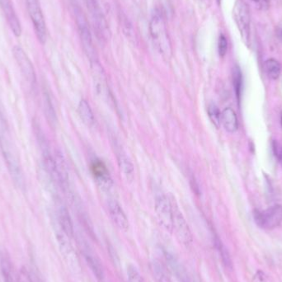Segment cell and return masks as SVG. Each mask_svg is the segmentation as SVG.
I'll use <instances>...</instances> for the list:
<instances>
[{"instance_id":"1","label":"cell","mask_w":282,"mask_h":282,"mask_svg":"<svg viewBox=\"0 0 282 282\" xmlns=\"http://www.w3.org/2000/svg\"><path fill=\"white\" fill-rule=\"evenodd\" d=\"M0 150L15 186L18 188L24 187V176L20 157L11 134L3 119H0Z\"/></svg>"},{"instance_id":"2","label":"cell","mask_w":282,"mask_h":282,"mask_svg":"<svg viewBox=\"0 0 282 282\" xmlns=\"http://www.w3.org/2000/svg\"><path fill=\"white\" fill-rule=\"evenodd\" d=\"M150 32L153 43L159 54L166 61L170 60L172 55V43L162 12L157 10L153 14L150 23Z\"/></svg>"},{"instance_id":"3","label":"cell","mask_w":282,"mask_h":282,"mask_svg":"<svg viewBox=\"0 0 282 282\" xmlns=\"http://www.w3.org/2000/svg\"><path fill=\"white\" fill-rule=\"evenodd\" d=\"M12 52L17 65L20 70L23 82L26 83V87L31 92L33 91L36 86V75L31 60L27 53L24 52V50L19 45H15L12 50Z\"/></svg>"},{"instance_id":"4","label":"cell","mask_w":282,"mask_h":282,"mask_svg":"<svg viewBox=\"0 0 282 282\" xmlns=\"http://www.w3.org/2000/svg\"><path fill=\"white\" fill-rule=\"evenodd\" d=\"M233 18L240 31L243 42L251 45V19L249 6L244 0H236L233 9Z\"/></svg>"},{"instance_id":"5","label":"cell","mask_w":282,"mask_h":282,"mask_svg":"<svg viewBox=\"0 0 282 282\" xmlns=\"http://www.w3.org/2000/svg\"><path fill=\"white\" fill-rule=\"evenodd\" d=\"M74 13L76 18V23L78 25V33L80 36L81 41L83 45V50L90 61H96V50L94 47L92 41V35L90 31L89 26L87 23V18L83 14V11L78 6L74 7Z\"/></svg>"},{"instance_id":"6","label":"cell","mask_w":282,"mask_h":282,"mask_svg":"<svg viewBox=\"0 0 282 282\" xmlns=\"http://www.w3.org/2000/svg\"><path fill=\"white\" fill-rule=\"evenodd\" d=\"M253 219L260 228L273 229L282 223V206L274 205L264 211H255Z\"/></svg>"},{"instance_id":"7","label":"cell","mask_w":282,"mask_h":282,"mask_svg":"<svg viewBox=\"0 0 282 282\" xmlns=\"http://www.w3.org/2000/svg\"><path fill=\"white\" fill-rule=\"evenodd\" d=\"M27 11L33 24L36 37L41 44L47 39V27L39 0H26Z\"/></svg>"},{"instance_id":"8","label":"cell","mask_w":282,"mask_h":282,"mask_svg":"<svg viewBox=\"0 0 282 282\" xmlns=\"http://www.w3.org/2000/svg\"><path fill=\"white\" fill-rule=\"evenodd\" d=\"M87 10L92 18L94 30L99 40L105 41L110 37V30L105 17L97 0H85Z\"/></svg>"},{"instance_id":"9","label":"cell","mask_w":282,"mask_h":282,"mask_svg":"<svg viewBox=\"0 0 282 282\" xmlns=\"http://www.w3.org/2000/svg\"><path fill=\"white\" fill-rule=\"evenodd\" d=\"M155 212L163 228L172 232L173 208L172 202L167 196L161 195L157 197L155 200Z\"/></svg>"},{"instance_id":"10","label":"cell","mask_w":282,"mask_h":282,"mask_svg":"<svg viewBox=\"0 0 282 282\" xmlns=\"http://www.w3.org/2000/svg\"><path fill=\"white\" fill-rule=\"evenodd\" d=\"M56 235L61 253L68 262V264L70 265V267L74 271L76 270L78 271L79 270L80 265H79L76 252L74 250V247L70 241L71 239L68 235L65 234L59 227L56 228Z\"/></svg>"},{"instance_id":"11","label":"cell","mask_w":282,"mask_h":282,"mask_svg":"<svg viewBox=\"0 0 282 282\" xmlns=\"http://www.w3.org/2000/svg\"><path fill=\"white\" fill-rule=\"evenodd\" d=\"M173 208V219H172V231H174L177 240L185 246L193 243V235L187 222L181 214L177 206H172Z\"/></svg>"},{"instance_id":"12","label":"cell","mask_w":282,"mask_h":282,"mask_svg":"<svg viewBox=\"0 0 282 282\" xmlns=\"http://www.w3.org/2000/svg\"><path fill=\"white\" fill-rule=\"evenodd\" d=\"M90 65H91L94 89L96 90L97 93L99 94V96L107 98L108 96L109 89H108V81L103 66L98 60L90 61Z\"/></svg>"},{"instance_id":"13","label":"cell","mask_w":282,"mask_h":282,"mask_svg":"<svg viewBox=\"0 0 282 282\" xmlns=\"http://www.w3.org/2000/svg\"><path fill=\"white\" fill-rule=\"evenodd\" d=\"M0 8L2 9L3 14L12 32L14 34V36L19 37L22 35L23 29L11 0H0Z\"/></svg>"},{"instance_id":"14","label":"cell","mask_w":282,"mask_h":282,"mask_svg":"<svg viewBox=\"0 0 282 282\" xmlns=\"http://www.w3.org/2000/svg\"><path fill=\"white\" fill-rule=\"evenodd\" d=\"M91 168L98 186L106 193L112 190L113 187V181L107 167L102 162L96 160L92 162Z\"/></svg>"},{"instance_id":"15","label":"cell","mask_w":282,"mask_h":282,"mask_svg":"<svg viewBox=\"0 0 282 282\" xmlns=\"http://www.w3.org/2000/svg\"><path fill=\"white\" fill-rule=\"evenodd\" d=\"M108 212L112 221L121 230H127L129 221L123 209L117 200L110 199L108 203Z\"/></svg>"},{"instance_id":"16","label":"cell","mask_w":282,"mask_h":282,"mask_svg":"<svg viewBox=\"0 0 282 282\" xmlns=\"http://www.w3.org/2000/svg\"><path fill=\"white\" fill-rule=\"evenodd\" d=\"M0 271L4 282H21L20 276L16 272L11 259L5 252H0Z\"/></svg>"},{"instance_id":"17","label":"cell","mask_w":282,"mask_h":282,"mask_svg":"<svg viewBox=\"0 0 282 282\" xmlns=\"http://www.w3.org/2000/svg\"><path fill=\"white\" fill-rule=\"evenodd\" d=\"M83 257L85 258L86 262L89 266L94 275L99 280H102L104 278V270L103 264L99 259V257L94 253L92 249L87 244H83Z\"/></svg>"},{"instance_id":"18","label":"cell","mask_w":282,"mask_h":282,"mask_svg":"<svg viewBox=\"0 0 282 282\" xmlns=\"http://www.w3.org/2000/svg\"><path fill=\"white\" fill-rule=\"evenodd\" d=\"M57 225L61 230L68 235L70 239L74 237V224L72 222L70 213L66 207L64 206H59L57 210Z\"/></svg>"},{"instance_id":"19","label":"cell","mask_w":282,"mask_h":282,"mask_svg":"<svg viewBox=\"0 0 282 282\" xmlns=\"http://www.w3.org/2000/svg\"><path fill=\"white\" fill-rule=\"evenodd\" d=\"M117 158L119 168L123 177L126 181L131 182L134 178V168L132 162L122 150H117Z\"/></svg>"},{"instance_id":"20","label":"cell","mask_w":282,"mask_h":282,"mask_svg":"<svg viewBox=\"0 0 282 282\" xmlns=\"http://www.w3.org/2000/svg\"><path fill=\"white\" fill-rule=\"evenodd\" d=\"M56 164V172L58 177V186H61L64 191L69 189V173H68L67 165L65 163L64 157L60 152H56L55 155Z\"/></svg>"},{"instance_id":"21","label":"cell","mask_w":282,"mask_h":282,"mask_svg":"<svg viewBox=\"0 0 282 282\" xmlns=\"http://www.w3.org/2000/svg\"><path fill=\"white\" fill-rule=\"evenodd\" d=\"M221 123L229 133H234L239 128L237 115L232 108H226L221 112Z\"/></svg>"},{"instance_id":"22","label":"cell","mask_w":282,"mask_h":282,"mask_svg":"<svg viewBox=\"0 0 282 282\" xmlns=\"http://www.w3.org/2000/svg\"><path fill=\"white\" fill-rule=\"evenodd\" d=\"M43 109L48 123L51 125V126H55L57 122L56 110L52 103L51 95L45 88H44L43 91Z\"/></svg>"},{"instance_id":"23","label":"cell","mask_w":282,"mask_h":282,"mask_svg":"<svg viewBox=\"0 0 282 282\" xmlns=\"http://www.w3.org/2000/svg\"><path fill=\"white\" fill-rule=\"evenodd\" d=\"M78 112L83 124L87 125V127H92L95 123V117L89 103L84 99H82L78 103Z\"/></svg>"},{"instance_id":"24","label":"cell","mask_w":282,"mask_h":282,"mask_svg":"<svg viewBox=\"0 0 282 282\" xmlns=\"http://www.w3.org/2000/svg\"><path fill=\"white\" fill-rule=\"evenodd\" d=\"M151 271L155 282H172L166 268L161 262L155 260L151 263Z\"/></svg>"},{"instance_id":"25","label":"cell","mask_w":282,"mask_h":282,"mask_svg":"<svg viewBox=\"0 0 282 282\" xmlns=\"http://www.w3.org/2000/svg\"><path fill=\"white\" fill-rule=\"evenodd\" d=\"M281 65L275 59H268L264 63V70L266 75L271 79H277L281 73Z\"/></svg>"},{"instance_id":"26","label":"cell","mask_w":282,"mask_h":282,"mask_svg":"<svg viewBox=\"0 0 282 282\" xmlns=\"http://www.w3.org/2000/svg\"><path fill=\"white\" fill-rule=\"evenodd\" d=\"M215 249L219 253V256H220L223 264L228 270H232L233 269V262L231 259L230 254L228 253V249L225 248V246L218 237H215Z\"/></svg>"},{"instance_id":"27","label":"cell","mask_w":282,"mask_h":282,"mask_svg":"<svg viewBox=\"0 0 282 282\" xmlns=\"http://www.w3.org/2000/svg\"><path fill=\"white\" fill-rule=\"evenodd\" d=\"M232 81H233V88L239 103L241 99V94L243 91V74L239 65H234L232 70Z\"/></svg>"},{"instance_id":"28","label":"cell","mask_w":282,"mask_h":282,"mask_svg":"<svg viewBox=\"0 0 282 282\" xmlns=\"http://www.w3.org/2000/svg\"><path fill=\"white\" fill-rule=\"evenodd\" d=\"M207 112H208L209 118L211 120V122L214 124L215 127L219 128V125L221 124V112H219L217 106L211 103L209 105Z\"/></svg>"},{"instance_id":"29","label":"cell","mask_w":282,"mask_h":282,"mask_svg":"<svg viewBox=\"0 0 282 282\" xmlns=\"http://www.w3.org/2000/svg\"><path fill=\"white\" fill-rule=\"evenodd\" d=\"M126 274H127L128 281L129 282H143V277H142L140 272L137 269L136 266H134V265L130 264L127 266Z\"/></svg>"},{"instance_id":"30","label":"cell","mask_w":282,"mask_h":282,"mask_svg":"<svg viewBox=\"0 0 282 282\" xmlns=\"http://www.w3.org/2000/svg\"><path fill=\"white\" fill-rule=\"evenodd\" d=\"M228 51V40L223 34L219 35V40H218V52L220 57H224L226 55Z\"/></svg>"},{"instance_id":"31","label":"cell","mask_w":282,"mask_h":282,"mask_svg":"<svg viewBox=\"0 0 282 282\" xmlns=\"http://www.w3.org/2000/svg\"><path fill=\"white\" fill-rule=\"evenodd\" d=\"M128 23H129L128 21H125V23H122V25H123L122 27H123L124 34L130 40H136V37H135L134 29H133L132 26L130 24H128Z\"/></svg>"},{"instance_id":"32","label":"cell","mask_w":282,"mask_h":282,"mask_svg":"<svg viewBox=\"0 0 282 282\" xmlns=\"http://www.w3.org/2000/svg\"><path fill=\"white\" fill-rule=\"evenodd\" d=\"M272 150H273L274 155L275 159H277L279 164L282 167V146L277 141L272 142Z\"/></svg>"},{"instance_id":"33","label":"cell","mask_w":282,"mask_h":282,"mask_svg":"<svg viewBox=\"0 0 282 282\" xmlns=\"http://www.w3.org/2000/svg\"><path fill=\"white\" fill-rule=\"evenodd\" d=\"M249 1L254 6V8L258 10L265 11L269 9L268 0H249Z\"/></svg>"},{"instance_id":"34","label":"cell","mask_w":282,"mask_h":282,"mask_svg":"<svg viewBox=\"0 0 282 282\" xmlns=\"http://www.w3.org/2000/svg\"><path fill=\"white\" fill-rule=\"evenodd\" d=\"M254 281L255 282H268L267 281V278L264 272L262 271H258L256 272L254 275Z\"/></svg>"},{"instance_id":"35","label":"cell","mask_w":282,"mask_h":282,"mask_svg":"<svg viewBox=\"0 0 282 282\" xmlns=\"http://www.w3.org/2000/svg\"><path fill=\"white\" fill-rule=\"evenodd\" d=\"M20 279L21 282H32L29 274L27 273V271H23L22 275H21Z\"/></svg>"},{"instance_id":"36","label":"cell","mask_w":282,"mask_h":282,"mask_svg":"<svg viewBox=\"0 0 282 282\" xmlns=\"http://www.w3.org/2000/svg\"><path fill=\"white\" fill-rule=\"evenodd\" d=\"M276 33H277V36L278 37H279V39H280V40H282V27H278L277 32H276Z\"/></svg>"},{"instance_id":"37","label":"cell","mask_w":282,"mask_h":282,"mask_svg":"<svg viewBox=\"0 0 282 282\" xmlns=\"http://www.w3.org/2000/svg\"><path fill=\"white\" fill-rule=\"evenodd\" d=\"M216 1H217L218 5H220V1H221V0H216Z\"/></svg>"},{"instance_id":"38","label":"cell","mask_w":282,"mask_h":282,"mask_svg":"<svg viewBox=\"0 0 282 282\" xmlns=\"http://www.w3.org/2000/svg\"><path fill=\"white\" fill-rule=\"evenodd\" d=\"M280 124H281V127H282V116H281V119H280Z\"/></svg>"}]
</instances>
